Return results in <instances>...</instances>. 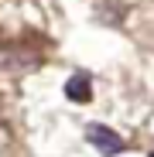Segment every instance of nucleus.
<instances>
[{"label": "nucleus", "instance_id": "f257e3e1", "mask_svg": "<svg viewBox=\"0 0 154 157\" xmlns=\"http://www.w3.org/2000/svg\"><path fill=\"white\" fill-rule=\"evenodd\" d=\"M86 140H89L103 157H116V154H123V147H127L116 130L103 126V123H89V126H86Z\"/></svg>", "mask_w": 154, "mask_h": 157}, {"label": "nucleus", "instance_id": "f03ea898", "mask_svg": "<svg viewBox=\"0 0 154 157\" xmlns=\"http://www.w3.org/2000/svg\"><path fill=\"white\" fill-rule=\"evenodd\" d=\"M38 55L21 44H0V72H21V68H34Z\"/></svg>", "mask_w": 154, "mask_h": 157}, {"label": "nucleus", "instance_id": "7ed1b4c3", "mask_svg": "<svg viewBox=\"0 0 154 157\" xmlns=\"http://www.w3.org/2000/svg\"><path fill=\"white\" fill-rule=\"evenodd\" d=\"M65 96H69L72 102H89V99H93V78H89L86 72H75L69 82H65Z\"/></svg>", "mask_w": 154, "mask_h": 157}]
</instances>
